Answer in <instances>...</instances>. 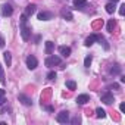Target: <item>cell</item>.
<instances>
[{"mask_svg": "<svg viewBox=\"0 0 125 125\" xmlns=\"http://www.w3.org/2000/svg\"><path fill=\"white\" fill-rule=\"evenodd\" d=\"M96 40H97V34H91L90 37H87V38H85V43H84V44H85L87 47H90V46H93V44H94V41H96Z\"/></svg>", "mask_w": 125, "mask_h": 125, "instance_id": "cell-10", "label": "cell"}, {"mask_svg": "<svg viewBox=\"0 0 125 125\" xmlns=\"http://www.w3.org/2000/svg\"><path fill=\"white\" fill-rule=\"evenodd\" d=\"M54 78H56V72L54 71H50L47 74V80H54Z\"/></svg>", "mask_w": 125, "mask_h": 125, "instance_id": "cell-24", "label": "cell"}, {"mask_svg": "<svg viewBox=\"0 0 125 125\" xmlns=\"http://www.w3.org/2000/svg\"><path fill=\"white\" fill-rule=\"evenodd\" d=\"M12 13H13V9H12L10 5H8V3L2 5V15L3 16H10Z\"/></svg>", "mask_w": 125, "mask_h": 125, "instance_id": "cell-5", "label": "cell"}, {"mask_svg": "<svg viewBox=\"0 0 125 125\" xmlns=\"http://www.w3.org/2000/svg\"><path fill=\"white\" fill-rule=\"evenodd\" d=\"M59 53L63 56V57H68L71 54V47H68V46H60L59 47Z\"/></svg>", "mask_w": 125, "mask_h": 125, "instance_id": "cell-8", "label": "cell"}, {"mask_svg": "<svg viewBox=\"0 0 125 125\" xmlns=\"http://www.w3.org/2000/svg\"><path fill=\"white\" fill-rule=\"evenodd\" d=\"M37 18H38L40 21H49V19L53 18V15H52L50 12H40V13L37 15Z\"/></svg>", "mask_w": 125, "mask_h": 125, "instance_id": "cell-9", "label": "cell"}, {"mask_svg": "<svg viewBox=\"0 0 125 125\" xmlns=\"http://www.w3.org/2000/svg\"><path fill=\"white\" fill-rule=\"evenodd\" d=\"M60 15L63 16V18H66L68 21H71V19H72V15H71V12H69V10H66V9H62Z\"/></svg>", "mask_w": 125, "mask_h": 125, "instance_id": "cell-17", "label": "cell"}, {"mask_svg": "<svg viewBox=\"0 0 125 125\" xmlns=\"http://www.w3.org/2000/svg\"><path fill=\"white\" fill-rule=\"evenodd\" d=\"M124 13H125V5H121V6H119V15L122 16Z\"/></svg>", "mask_w": 125, "mask_h": 125, "instance_id": "cell-25", "label": "cell"}, {"mask_svg": "<svg viewBox=\"0 0 125 125\" xmlns=\"http://www.w3.org/2000/svg\"><path fill=\"white\" fill-rule=\"evenodd\" d=\"M56 121H57V122H60V124H66V122L69 121V113H68L66 110H62L60 113H57Z\"/></svg>", "mask_w": 125, "mask_h": 125, "instance_id": "cell-3", "label": "cell"}, {"mask_svg": "<svg viewBox=\"0 0 125 125\" xmlns=\"http://www.w3.org/2000/svg\"><path fill=\"white\" fill-rule=\"evenodd\" d=\"M119 110H121V112H125V104H124V103H121V106H119Z\"/></svg>", "mask_w": 125, "mask_h": 125, "instance_id": "cell-27", "label": "cell"}, {"mask_svg": "<svg viewBox=\"0 0 125 125\" xmlns=\"http://www.w3.org/2000/svg\"><path fill=\"white\" fill-rule=\"evenodd\" d=\"M25 62H27V66H28V69H35L37 68V65H38V62H37V59L34 57V56H28L27 59H25Z\"/></svg>", "mask_w": 125, "mask_h": 125, "instance_id": "cell-4", "label": "cell"}, {"mask_svg": "<svg viewBox=\"0 0 125 125\" xmlns=\"http://www.w3.org/2000/svg\"><path fill=\"white\" fill-rule=\"evenodd\" d=\"M90 102V96L88 94H80L78 97H77V103L78 104H85V103H88Z\"/></svg>", "mask_w": 125, "mask_h": 125, "instance_id": "cell-7", "label": "cell"}, {"mask_svg": "<svg viewBox=\"0 0 125 125\" xmlns=\"http://www.w3.org/2000/svg\"><path fill=\"white\" fill-rule=\"evenodd\" d=\"M0 97H5V90L0 88Z\"/></svg>", "mask_w": 125, "mask_h": 125, "instance_id": "cell-28", "label": "cell"}, {"mask_svg": "<svg viewBox=\"0 0 125 125\" xmlns=\"http://www.w3.org/2000/svg\"><path fill=\"white\" fill-rule=\"evenodd\" d=\"M110 74H112V75H118V74H121V66H119V65H115V68L110 69Z\"/></svg>", "mask_w": 125, "mask_h": 125, "instance_id": "cell-20", "label": "cell"}, {"mask_svg": "<svg viewBox=\"0 0 125 125\" xmlns=\"http://www.w3.org/2000/svg\"><path fill=\"white\" fill-rule=\"evenodd\" d=\"M0 83H2V84H5V83H6V78H5V71H3L2 65H0Z\"/></svg>", "mask_w": 125, "mask_h": 125, "instance_id": "cell-21", "label": "cell"}, {"mask_svg": "<svg viewBox=\"0 0 125 125\" xmlns=\"http://www.w3.org/2000/svg\"><path fill=\"white\" fill-rule=\"evenodd\" d=\"M87 6V0H74V8L75 9H83Z\"/></svg>", "mask_w": 125, "mask_h": 125, "instance_id": "cell-12", "label": "cell"}, {"mask_svg": "<svg viewBox=\"0 0 125 125\" xmlns=\"http://www.w3.org/2000/svg\"><path fill=\"white\" fill-rule=\"evenodd\" d=\"M53 49H54V43L53 41H46V53L47 54H52Z\"/></svg>", "mask_w": 125, "mask_h": 125, "instance_id": "cell-14", "label": "cell"}, {"mask_svg": "<svg viewBox=\"0 0 125 125\" xmlns=\"http://www.w3.org/2000/svg\"><path fill=\"white\" fill-rule=\"evenodd\" d=\"M66 87H68L69 90H75V88H77V84H75L74 81H66Z\"/></svg>", "mask_w": 125, "mask_h": 125, "instance_id": "cell-23", "label": "cell"}, {"mask_svg": "<svg viewBox=\"0 0 125 125\" xmlns=\"http://www.w3.org/2000/svg\"><path fill=\"white\" fill-rule=\"evenodd\" d=\"M109 2H112V3H116V2H118V0H109Z\"/></svg>", "mask_w": 125, "mask_h": 125, "instance_id": "cell-30", "label": "cell"}, {"mask_svg": "<svg viewBox=\"0 0 125 125\" xmlns=\"http://www.w3.org/2000/svg\"><path fill=\"white\" fill-rule=\"evenodd\" d=\"M18 100H21L25 106H31V104H32L31 99H30V97H27L25 94H19V96H18Z\"/></svg>", "mask_w": 125, "mask_h": 125, "instance_id": "cell-11", "label": "cell"}, {"mask_svg": "<svg viewBox=\"0 0 125 125\" xmlns=\"http://www.w3.org/2000/svg\"><path fill=\"white\" fill-rule=\"evenodd\" d=\"M3 47H5V38L0 37V49H3Z\"/></svg>", "mask_w": 125, "mask_h": 125, "instance_id": "cell-26", "label": "cell"}, {"mask_svg": "<svg viewBox=\"0 0 125 125\" xmlns=\"http://www.w3.org/2000/svg\"><path fill=\"white\" fill-rule=\"evenodd\" d=\"M5 102H6V100H5V97H0V106H2Z\"/></svg>", "mask_w": 125, "mask_h": 125, "instance_id": "cell-29", "label": "cell"}, {"mask_svg": "<svg viewBox=\"0 0 125 125\" xmlns=\"http://www.w3.org/2000/svg\"><path fill=\"white\" fill-rule=\"evenodd\" d=\"M3 54H5V62H6L8 68H9V66H12V54H10L9 52H5Z\"/></svg>", "mask_w": 125, "mask_h": 125, "instance_id": "cell-15", "label": "cell"}, {"mask_svg": "<svg viewBox=\"0 0 125 125\" xmlns=\"http://www.w3.org/2000/svg\"><path fill=\"white\" fill-rule=\"evenodd\" d=\"M91 60H93V57H91V56H87V57L84 59V66H85V68H90Z\"/></svg>", "mask_w": 125, "mask_h": 125, "instance_id": "cell-22", "label": "cell"}, {"mask_svg": "<svg viewBox=\"0 0 125 125\" xmlns=\"http://www.w3.org/2000/svg\"><path fill=\"white\" fill-rule=\"evenodd\" d=\"M34 12H35V5H28V6L25 8V12H24V15H25V16H31Z\"/></svg>", "mask_w": 125, "mask_h": 125, "instance_id": "cell-13", "label": "cell"}, {"mask_svg": "<svg viewBox=\"0 0 125 125\" xmlns=\"http://www.w3.org/2000/svg\"><path fill=\"white\" fill-rule=\"evenodd\" d=\"M96 115H97V118H104V116H106V112H104L102 107H97V109H96Z\"/></svg>", "mask_w": 125, "mask_h": 125, "instance_id": "cell-19", "label": "cell"}, {"mask_svg": "<svg viewBox=\"0 0 125 125\" xmlns=\"http://www.w3.org/2000/svg\"><path fill=\"white\" fill-rule=\"evenodd\" d=\"M115 25H116L115 19H109V22H107V31H109V32H113V28H115Z\"/></svg>", "mask_w": 125, "mask_h": 125, "instance_id": "cell-18", "label": "cell"}, {"mask_svg": "<svg viewBox=\"0 0 125 125\" xmlns=\"http://www.w3.org/2000/svg\"><path fill=\"white\" fill-rule=\"evenodd\" d=\"M21 37H22L24 41H28L30 37H31V30L25 24H21Z\"/></svg>", "mask_w": 125, "mask_h": 125, "instance_id": "cell-2", "label": "cell"}, {"mask_svg": "<svg viewBox=\"0 0 125 125\" xmlns=\"http://www.w3.org/2000/svg\"><path fill=\"white\" fill-rule=\"evenodd\" d=\"M104 8H106V12H107V13H113L115 9H116V8H115V3H112V2H109Z\"/></svg>", "mask_w": 125, "mask_h": 125, "instance_id": "cell-16", "label": "cell"}, {"mask_svg": "<svg viewBox=\"0 0 125 125\" xmlns=\"http://www.w3.org/2000/svg\"><path fill=\"white\" fill-rule=\"evenodd\" d=\"M46 66H49V68H52V66H54V65H60L62 63V59L59 57V56H54V54H50L47 59H46Z\"/></svg>", "mask_w": 125, "mask_h": 125, "instance_id": "cell-1", "label": "cell"}, {"mask_svg": "<svg viewBox=\"0 0 125 125\" xmlns=\"http://www.w3.org/2000/svg\"><path fill=\"white\" fill-rule=\"evenodd\" d=\"M102 102L106 103V104H112V103H113V96H112V93H110V91H106V93L102 96Z\"/></svg>", "mask_w": 125, "mask_h": 125, "instance_id": "cell-6", "label": "cell"}]
</instances>
